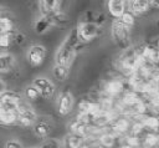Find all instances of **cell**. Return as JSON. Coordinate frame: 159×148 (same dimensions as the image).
Instances as JSON below:
<instances>
[{
	"mask_svg": "<svg viewBox=\"0 0 159 148\" xmlns=\"http://www.w3.org/2000/svg\"><path fill=\"white\" fill-rule=\"evenodd\" d=\"M31 148H37V147H31Z\"/></svg>",
	"mask_w": 159,
	"mask_h": 148,
	"instance_id": "836d02e7",
	"label": "cell"
},
{
	"mask_svg": "<svg viewBox=\"0 0 159 148\" xmlns=\"http://www.w3.org/2000/svg\"><path fill=\"white\" fill-rule=\"evenodd\" d=\"M14 31L11 32H1L0 34V47L1 49H7L11 46V44L14 42Z\"/></svg>",
	"mask_w": 159,
	"mask_h": 148,
	"instance_id": "44dd1931",
	"label": "cell"
},
{
	"mask_svg": "<svg viewBox=\"0 0 159 148\" xmlns=\"http://www.w3.org/2000/svg\"><path fill=\"white\" fill-rule=\"evenodd\" d=\"M37 121V114L36 112L30 108L29 106L24 104L21 102V104L19 106V114H17V123L22 127H30L34 126V123Z\"/></svg>",
	"mask_w": 159,
	"mask_h": 148,
	"instance_id": "5b68a950",
	"label": "cell"
},
{
	"mask_svg": "<svg viewBox=\"0 0 159 148\" xmlns=\"http://www.w3.org/2000/svg\"><path fill=\"white\" fill-rule=\"evenodd\" d=\"M5 148H22V144L16 139H9L5 143Z\"/></svg>",
	"mask_w": 159,
	"mask_h": 148,
	"instance_id": "f1b7e54d",
	"label": "cell"
},
{
	"mask_svg": "<svg viewBox=\"0 0 159 148\" xmlns=\"http://www.w3.org/2000/svg\"><path fill=\"white\" fill-rule=\"evenodd\" d=\"M73 102H75L73 95H72L70 91H63V92H61V93L58 95L57 102H56L58 114H61V116L68 114V113L72 111Z\"/></svg>",
	"mask_w": 159,
	"mask_h": 148,
	"instance_id": "8992f818",
	"label": "cell"
},
{
	"mask_svg": "<svg viewBox=\"0 0 159 148\" xmlns=\"http://www.w3.org/2000/svg\"><path fill=\"white\" fill-rule=\"evenodd\" d=\"M75 31L80 42H89L101 34V26L94 21L83 20L78 22Z\"/></svg>",
	"mask_w": 159,
	"mask_h": 148,
	"instance_id": "7a4b0ae2",
	"label": "cell"
},
{
	"mask_svg": "<svg viewBox=\"0 0 159 148\" xmlns=\"http://www.w3.org/2000/svg\"><path fill=\"white\" fill-rule=\"evenodd\" d=\"M127 2H129V9L134 15H142L150 7V0H127Z\"/></svg>",
	"mask_w": 159,
	"mask_h": 148,
	"instance_id": "7c38bea8",
	"label": "cell"
},
{
	"mask_svg": "<svg viewBox=\"0 0 159 148\" xmlns=\"http://www.w3.org/2000/svg\"><path fill=\"white\" fill-rule=\"evenodd\" d=\"M157 142H158V139H157V137H154V136H148L147 139H145V144L149 146V147L154 146Z\"/></svg>",
	"mask_w": 159,
	"mask_h": 148,
	"instance_id": "f546056e",
	"label": "cell"
},
{
	"mask_svg": "<svg viewBox=\"0 0 159 148\" xmlns=\"http://www.w3.org/2000/svg\"><path fill=\"white\" fill-rule=\"evenodd\" d=\"M32 85L39 90L41 97H43V98H51L55 93V85L47 77H42V76L36 77L34 80Z\"/></svg>",
	"mask_w": 159,
	"mask_h": 148,
	"instance_id": "52a82bcc",
	"label": "cell"
},
{
	"mask_svg": "<svg viewBox=\"0 0 159 148\" xmlns=\"http://www.w3.org/2000/svg\"><path fill=\"white\" fill-rule=\"evenodd\" d=\"M20 104H21V97L15 91L5 90L0 93V107L19 108Z\"/></svg>",
	"mask_w": 159,
	"mask_h": 148,
	"instance_id": "ba28073f",
	"label": "cell"
},
{
	"mask_svg": "<svg viewBox=\"0 0 159 148\" xmlns=\"http://www.w3.org/2000/svg\"><path fill=\"white\" fill-rule=\"evenodd\" d=\"M70 131L73 134H78V136L84 137L87 134V132H88V128H87L86 122H83V121L77 118V119H75L73 122L70 123Z\"/></svg>",
	"mask_w": 159,
	"mask_h": 148,
	"instance_id": "2e32d148",
	"label": "cell"
},
{
	"mask_svg": "<svg viewBox=\"0 0 159 148\" xmlns=\"http://www.w3.org/2000/svg\"><path fill=\"white\" fill-rule=\"evenodd\" d=\"M5 90H6V86H5V83L0 80V93H1L2 91H5Z\"/></svg>",
	"mask_w": 159,
	"mask_h": 148,
	"instance_id": "1f68e13d",
	"label": "cell"
},
{
	"mask_svg": "<svg viewBox=\"0 0 159 148\" xmlns=\"http://www.w3.org/2000/svg\"><path fill=\"white\" fill-rule=\"evenodd\" d=\"M0 14H1V12H0Z\"/></svg>",
	"mask_w": 159,
	"mask_h": 148,
	"instance_id": "e575fe53",
	"label": "cell"
},
{
	"mask_svg": "<svg viewBox=\"0 0 159 148\" xmlns=\"http://www.w3.org/2000/svg\"><path fill=\"white\" fill-rule=\"evenodd\" d=\"M53 26V22L51 20V17L48 15H42L39 16L35 21H34V30L36 34L39 35H42V34H46L51 27Z\"/></svg>",
	"mask_w": 159,
	"mask_h": 148,
	"instance_id": "30bf717a",
	"label": "cell"
},
{
	"mask_svg": "<svg viewBox=\"0 0 159 148\" xmlns=\"http://www.w3.org/2000/svg\"><path fill=\"white\" fill-rule=\"evenodd\" d=\"M99 143H101L102 147H107V148H109V147H112V146L114 144V137H113L112 134H109V133H104V134L101 136V138H99Z\"/></svg>",
	"mask_w": 159,
	"mask_h": 148,
	"instance_id": "d4e9b609",
	"label": "cell"
},
{
	"mask_svg": "<svg viewBox=\"0 0 159 148\" xmlns=\"http://www.w3.org/2000/svg\"><path fill=\"white\" fill-rule=\"evenodd\" d=\"M150 6L158 9L159 7V0H150Z\"/></svg>",
	"mask_w": 159,
	"mask_h": 148,
	"instance_id": "4dcf8cb0",
	"label": "cell"
},
{
	"mask_svg": "<svg viewBox=\"0 0 159 148\" xmlns=\"http://www.w3.org/2000/svg\"><path fill=\"white\" fill-rule=\"evenodd\" d=\"M25 97H26L29 101L35 102V101H37V99L41 97V95H40V92H39V90L31 83V85H29V86L25 88Z\"/></svg>",
	"mask_w": 159,
	"mask_h": 148,
	"instance_id": "603a6c76",
	"label": "cell"
},
{
	"mask_svg": "<svg viewBox=\"0 0 159 148\" xmlns=\"http://www.w3.org/2000/svg\"><path fill=\"white\" fill-rule=\"evenodd\" d=\"M113 128H114V131H117V132H119V133H123V132H125L127 128H128V122L124 121V119H119V121H117V122L114 123Z\"/></svg>",
	"mask_w": 159,
	"mask_h": 148,
	"instance_id": "484cf974",
	"label": "cell"
},
{
	"mask_svg": "<svg viewBox=\"0 0 159 148\" xmlns=\"http://www.w3.org/2000/svg\"><path fill=\"white\" fill-rule=\"evenodd\" d=\"M62 0H39V6L42 15H50L57 10H60Z\"/></svg>",
	"mask_w": 159,
	"mask_h": 148,
	"instance_id": "5bb4252c",
	"label": "cell"
},
{
	"mask_svg": "<svg viewBox=\"0 0 159 148\" xmlns=\"http://www.w3.org/2000/svg\"><path fill=\"white\" fill-rule=\"evenodd\" d=\"M80 148H103V147L94 141H83Z\"/></svg>",
	"mask_w": 159,
	"mask_h": 148,
	"instance_id": "83f0119b",
	"label": "cell"
},
{
	"mask_svg": "<svg viewBox=\"0 0 159 148\" xmlns=\"http://www.w3.org/2000/svg\"><path fill=\"white\" fill-rule=\"evenodd\" d=\"M17 114H19V108L0 107V124L11 126L17 123Z\"/></svg>",
	"mask_w": 159,
	"mask_h": 148,
	"instance_id": "9c48e42d",
	"label": "cell"
},
{
	"mask_svg": "<svg viewBox=\"0 0 159 148\" xmlns=\"http://www.w3.org/2000/svg\"><path fill=\"white\" fill-rule=\"evenodd\" d=\"M122 148H133V147H130V146H128V144H125V146H123Z\"/></svg>",
	"mask_w": 159,
	"mask_h": 148,
	"instance_id": "d6a6232c",
	"label": "cell"
},
{
	"mask_svg": "<svg viewBox=\"0 0 159 148\" xmlns=\"http://www.w3.org/2000/svg\"><path fill=\"white\" fill-rule=\"evenodd\" d=\"M26 58H27V62L34 67H37V66L42 65L45 58H46V49H45V46H42V45H32L27 50Z\"/></svg>",
	"mask_w": 159,
	"mask_h": 148,
	"instance_id": "277c9868",
	"label": "cell"
},
{
	"mask_svg": "<svg viewBox=\"0 0 159 148\" xmlns=\"http://www.w3.org/2000/svg\"><path fill=\"white\" fill-rule=\"evenodd\" d=\"M80 108V112L82 114H86V116H93L94 113H97L99 111V107L97 103L94 102H89V101H83L80 103L78 106Z\"/></svg>",
	"mask_w": 159,
	"mask_h": 148,
	"instance_id": "e0dca14e",
	"label": "cell"
},
{
	"mask_svg": "<svg viewBox=\"0 0 159 148\" xmlns=\"http://www.w3.org/2000/svg\"><path fill=\"white\" fill-rule=\"evenodd\" d=\"M14 31V21L6 14H0V34Z\"/></svg>",
	"mask_w": 159,
	"mask_h": 148,
	"instance_id": "ac0fdd59",
	"label": "cell"
},
{
	"mask_svg": "<svg viewBox=\"0 0 159 148\" xmlns=\"http://www.w3.org/2000/svg\"><path fill=\"white\" fill-rule=\"evenodd\" d=\"M125 6H127V0H108L107 1V9L114 19H118L122 16V14L125 11Z\"/></svg>",
	"mask_w": 159,
	"mask_h": 148,
	"instance_id": "8fae6325",
	"label": "cell"
},
{
	"mask_svg": "<svg viewBox=\"0 0 159 148\" xmlns=\"http://www.w3.org/2000/svg\"><path fill=\"white\" fill-rule=\"evenodd\" d=\"M50 132H51V126L48 124V122L42 119V121H36L34 123V133L37 137L45 138L50 134Z\"/></svg>",
	"mask_w": 159,
	"mask_h": 148,
	"instance_id": "9a60e30c",
	"label": "cell"
},
{
	"mask_svg": "<svg viewBox=\"0 0 159 148\" xmlns=\"http://www.w3.org/2000/svg\"><path fill=\"white\" fill-rule=\"evenodd\" d=\"M70 75V67L62 66V65H56L53 67V76L58 80V81H65Z\"/></svg>",
	"mask_w": 159,
	"mask_h": 148,
	"instance_id": "ffe728a7",
	"label": "cell"
},
{
	"mask_svg": "<svg viewBox=\"0 0 159 148\" xmlns=\"http://www.w3.org/2000/svg\"><path fill=\"white\" fill-rule=\"evenodd\" d=\"M83 141H84V139H83L82 136L71 133V134H68V136L66 137L65 143H66V147H67V148H80V146L82 144Z\"/></svg>",
	"mask_w": 159,
	"mask_h": 148,
	"instance_id": "d6986e66",
	"label": "cell"
},
{
	"mask_svg": "<svg viewBox=\"0 0 159 148\" xmlns=\"http://www.w3.org/2000/svg\"><path fill=\"white\" fill-rule=\"evenodd\" d=\"M129 32H130V27L127 26L124 22H122L119 19H116L113 21L111 34H112L113 40L117 44H119V45L125 44L129 39Z\"/></svg>",
	"mask_w": 159,
	"mask_h": 148,
	"instance_id": "3957f363",
	"label": "cell"
},
{
	"mask_svg": "<svg viewBox=\"0 0 159 148\" xmlns=\"http://www.w3.org/2000/svg\"><path fill=\"white\" fill-rule=\"evenodd\" d=\"M40 148H61V144L56 139H48V141L43 142V144Z\"/></svg>",
	"mask_w": 159,
	"mask_h": 148,
	"instance_id": "4316f807",
	"label": "cell"
},
{
	"mask_svg": "<svg viewBox=\"0 0 159 148\" xmlns=\"http://www.w3.org/2000/svg\"><path fill=\"white\" fill-rule=\"evenodd\" d=\"M122 90H123V83L120 81H118V80H112L106 85V91L108 93H111V95L119 93Z\"/></svg>",
	"mask_w": 159,
	"mask_h": 148,
	"instance_id": "7402d4cb",
	"label": "cell"
},
{
	"mask_svg": "<svg viewBox=\"0 0 159 148\" xmlns=\"http://www.w3.org/2000/svg\"><path fill=\"white\" fill-rule=\"evenodd\" d=\"M15 65V57L9 52H1L0 53V75L7 73L14 68Z\"/></svg>",
	"mask_w": 159,
	"mask_h": 148,
	"instance_id": "4fadbf2b",
	"label": "cell"
},
{
	"mask_svg": "<svg viewBox=\"0 0 159 148\" xmlns=\"http://www.w3.org/2000/svg\"><path fill=\"white\" fill-rule=\"evenodd\" d=\"M78 39L76 36V31L71 32L65 41L60 45L57 52H56V65H62L66 67H71V65L73 63L75 58H76V53H77V44H78Z\"/></svg>",
	"mask_w": 159,
	"mask_h": 148,
	"instance_id": "6da1fadb",
	"label": "cell"
},
{
	"mask_svg": "<svg viewBox=\"0 0 159 148\" xmlns=\"http://www.w3.org/2000/svg\"><path fill=\"white\" fill-rule=\"evenodd\" d=\"M122 22H124L127 26H129V27H132L133 25H134V14L132 12V11H124L123 14H122V16L120 17H118Z\"/></svg>",
	"mask_w": 159,
	"mask_h": 148,
	"instance_id": "cb8c5ba5",
	"label": "cell"
}]
</instances>
